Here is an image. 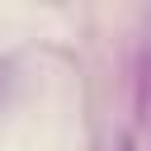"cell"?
<instances>
[{
  "instance_id": "obj_1",
  "label": "cell",
  "mask_w": 151,
  "mask_h": 151,
  "mask_svg": "<svg viewBox=\"0 0 151 151\" xmlns=\"http://www.w3.org/2000/svg\"><path fill=\"white\" fill-rule=\"evenodd\" d=\"M123 151H132V142H123Z\"/></svg>"
}]
</instances>
